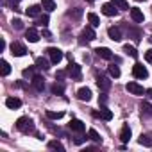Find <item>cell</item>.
Listing matches in <instances>:
<instances>
[{
	"label": "cell",
	"mask_w": 152,
	"mask_h": 152,
	"mask_svg": "<svg viewBox=\"0 0 152 152\" xmlns=\"http://www.w3.org/2000/svg\"><path fill=\"white\" fill-rule=\"evenodd\" d=\"M31 83H32V88L36 90V91H43L45 90V79L41 77V75H34V77L31 79Z\"/></svg>",
	"instance_id": "7"
},
{
	"label": "cell",
	"mask_w": 152,
	"mask_h": 152,
	"mask_svg": "<svg viewBox=\"0 0 152 152\" xmlns=\"http://www.w3.org/2000/svg\"><path fill=\"white\" fill-rule=\"evenodd\" d=\"M141 113L145 115V116H152V106L148 104V102H141Z\"/></svg>",
	"instance_id": "31"
},
{
	"label": "cell",
	"mask_w": 152,
	"mask_h": 152,
	"mask_svg": "<svg viewBox=\"0 0 152 152\" xmlns=\"http://www.w3.org/2000/svg\"><path fill=\"white\" fill-rule=\"evenodd\" d=\"M41 7H43V6H31V7L27 9V16L38 18V16H39V13H41Z\"/></svg>",
	"instance_id": "25"
},
{
	"label": "cell",
	"mask_w": 152,
	"mask_h": 152,
	"mask_svg": "<svg viewBox=\"0 0 152 152\" xmlns=\"http://www.w3.org/2000/svg\"><path fill=\"white\" fill-rule=\"evenodd\" d=\"M63 111H47V116L50 118V120H59V118H63Z\"/></svg>",
	"instance_id": "34"
},
{
	"label": "cell",
	"mask_w": 152,
	"mask_h": 152,
	"mask_svg": "<svg viewBox=\"0 0 152 152\" xmlns=\"http://www.w3.org/2000/svg\"><path fill=\"white\" fill-rule=\"evenodd\" d=\"M41 6H43V9H47L48 13L56 9V2H54V0H41Z\"/></svg>",
	"instance_id": "30"
},
{
	"label": "cell",
	"mask_w": 152,
	"mask_h": 152,
	"mask_svg": "<svg viewBox=\"0 0 152 152\" xmlns=\"http://www.w3.org/2000/svg\"><path fill=\"white\" fill-rule=\"evenodd\" d=\"M97 86H99L100 91H109V88H111V81H109V77H106V75H100V77L97 79Z\"/></svg>",
	"instance_id": "8"
},
{
	"label": "cell",
	"mask_w": 152,
	"mask_h": 152,
	"mask_svg": "<svg viewBox=\"0 0 152 152\" xmlns=\"http://www.w3.org/2000/svg\"><path fill=\"white\" fill-rule=\"evenodd\" d=\"M34 75H36V73H34V66H31V68H25V70H23V77H25V79H32Z\"/></svg>",
	"instance_id": "37"
},
{
	"label": "cell",
	"mask_w": 152,
	"mask_h": 152,
	"mask_svg": "<svg viewBox=\"0 0 152 152\" xmlns=\"http://www.w3.org/2000/svg\"><path fill=\"white\" fill-rule=\"evenodd\" d=\"M84 140H86V138H84V136H79V132H77V136L73 138V143H75V145H81Z\"/></svg>",
	"instance_id": "40"
},
{
	"label": "cell",
	"mask_w": 152,
	"mask_h": 152,
	"mask_svg": "<svg viewBox=\"0 0 152 152\" xmlns=\"http://www.w3.org/2000/svg\"><path fill=\"white\" fill-rule=\"evenodd\" d=\"M6 106H7L9 109H18V107L22 106V100L16 99V97H9V99H6Z\"/></svg>",
	"instance_id": "19"
},
{
	"label": "cell",
	"mask_w": 152,
	"mask_h": 152,
	"mask_svg": "<svg viewBox=\"0 0 152 152\" xmlns=\"http://www.w3.org/2000/svg\"><path fill=\"white\" fill-rule=\"evenodd\" d=\"M132 75L136 79H147L148 77V72H147V68L141 64V63H136L134 66H132Z\"/></svg>",
	"instance_id": "4"
},
{
	"label": "cell",
	"mask_w": 152,
	"mask_h": 152,
	"mask_svg": "<svg viewBox=\"0 0 152 152\" xmlns=\"http://www.w3.org/2000/svg\"><path fill=\"white\" fill-rule=\"evenodd\" d=\"M66 75H68V72H63V70H59V72L56 73V79H59V81H63V79L66 77Z\"/></svg>",
	"instance_id": "38"
},
{
	"label": "cell",
	"mask_w": 152,
	"mask_h": 152,
	"mask_svg": "<svg viewBox=\"0 0 152 152\" xmlns=\"http://www.w3.org/2000/svg\"><path fill=\"white\" fill-rule=\"evenodd\" d=\"M68 75L72 79H75V81H79L81 77H83V72H81V66L77 64V63H70V66H68Z\"/></svg>",
	"instance_id": "5"
},
{
	"label": "cell",
	"mask_w": 152,
	"mask_h": 152,
	"mask_svg": "<svg viewBox=\"0 0 152 152\" xmlns=\"http://www.w3.org/2000/svg\"><path fill=\"white\" fill-rule=\"evenodd\" d=\"M36 25H39V27H47V25H48V16H47V15L38 16V18H36Z\"/></svg>",
	"instance_id": "35"
},
{
	"label": "cell",
	"mask_w": 152,
	"mask_h": 152,
	"mask_svg": "<svg viewBox=\"0 0 152 152\" xmlns=\"http://www.w3.org/2000/svg\"><path fill=\"white\" fill-rule=\"evenodd\" d=\"M88 22H90L91 27H99V25H100V18H99L95 13H88Z\"/></svg>",
	"instance_id": "26"
},
{
	"label": "cell",
	"mask_w": 152,
	"mask_h": 152,
	"mask_svg": "<svg viewBox=\"0 0 152 152\" xmlns=\"http://www.w3.org/2000/svg\"><path fill=\"white\" fill-rule=\"evenodd\" d=\"M7 2H9V4H13V6H15V4H20V0H7Z\"/></svg>",
	"instance_id": "44"
},
{
	"label": "cell",
	"mask_w": 152,
	"mask_h": 152,
	"mask_svg": "<svg viewBox=\"0 0 152 152\" xmlns=\"http://www.w3.org/2000/svg\"><path fill=\"white\" fill-rule=\"evenodd\" d=\"M50 90H52L54 95H63V93H64V84H63V83H56Z\"/></svg>",
	"instance_id": "29"
},
{
	"label": "cell",
	"mask_w": 152,
	"mask_h": 152,
	"mask_svg": "<svg viewBox=\"0 0 152 152\" xmlns=\"http://www.w3.org/2000/svg\"><path fill=\"white\" fill-rule=\"evenodd\" d=\"M11 23H13V27H15V29H18V31H20V29L23 27V23H22V20H18V18H16V20H13Z\"/></svg>",
	"instance_id": "39"
},
{
	"label": "cell",
	"mask_w": 152,
	"mask_h": 152,
	"mask_svg": "<svg viewBox=\"0 0 152 152\" xmlns=\"http://www.w3.org/2000/svg\"><path fill=\"white\" fill-rule=\"evenodd\" d=\"M70 129H72L73 132L83 134V132H84V129H86V125H84V122H81V120H77V118H73V120L70 122Z\"/></svg>",
	"instance_id": "10"
},
{
	"label": "cell",
	"mask_w": 152,
	"mask_h": 152,
	"mask_svg": "<svg viewBox=\"0 0 152 152\" xmlns=\"http://www.w3.org/2000/svg\"><path fill=\"white\" fill-rule=\"evenodd\" d=\"M93 116H95V118H100V120H107V122H109V120L113 118V113H111L109 109L102 107L100 111H93Z\"/></svg>",
	"instance_id": "14"
},
{
	"label": "cell",
	"mask_w": 152,
	"mask_h": 152,
	"mask_svg": "<svg viewBox=\"0 0 152 152\" xmlns=\"http://www.w3.org/2000/svg\"><path fill=\"white\" fill-rule=\"evenodd\" d=\"M77 97H79V100H83V102H90V100H91V91H90V88H81V90L77 91Z\"/></svg>",
	"instance_id": "18"
},
{
	"label": "cell",
	"mask_w": 152,
	"mask_h": 152,
	"mask_svg": "<svg viewBox=\"0 0 152 152\" xmlns=\"http://www.w3.org/2000/svg\"><path fill=\"white\" fill-rule=\"evenodd\" d=\"M124 52H125V54H129V56H131V57H134V59L138 57L136 48H134V47H131V45H124Z\"/></svg>",
	"instance_id": "33"
},
{
	"label": "cell",
	"mask_w": 152,
	"mask_h": 152,
	"mask_svg": "<svg viewBox=\"0 0 152 152\" xmlns=\"http://www.w3.org/2000/svg\"><path fill=\"white\" fill-rule=\"evenodd\" d=\"M0 66H2V68H0V70H2V75H4V77H7V75L11 73V66H9V63H7L6 59H2V61H0Z\"/></svg>",
	"instance_id": "28"
},
{
	"label": "cell",
	"mask_w": 152,
	"mask_h": 152,
	"mask_svg": "<svg viewBox=\"0 0 152 152\" xmlns=\"http://www.w3.org/2000/svg\"><path fill=\"white\" fill-rule=\"evenodd\" d=\"M88 138H90L91 141H95V143H102V138H100V134H99L95 129H90V131H88Z\"/></svg>",
	"instance_id": "27"
},
{
	"label": "cell",
	"mask_w": 152,
	"mask_h": 152,
	"mask_svg": "<svg viewBox=\"0 0 152 152\" xmlns=\"http://www.w3.org/2000/svg\"><path fill=\"white\" fill-rule=\"evenodd\" d=\"M145 59H147L148 63H152V50H148V52L145 54Z\"/></svg>",
	"instance_id": "41"
},
{
	"label": "cell",
	"mask_w": 152,
	"mask_h": 152,
	"mask_svg": "<svg viewBox=\"0 0 152 152\" xmlns=\"http://www.w3.org/2000/svg\"><path fill=\"white\" fill-rule=\"evenodd\" d=\"M86 2H95V0H86Z\"/></svg>",
	"instance_id": "46"
},
{
	"label": "cell",
	"mask_w": 152,
	"mask_h": 152,
	"mask_svg": "<svg viewBox=\"0 0 152 152\" xmlns=\"http://www.w3.org/2000/svg\"><path fill=\"white\" fill-rule=\"evenodd\" d=\"M66 16L72 18V20H81V16H83V9H81V7H73V9H70V11L66 13Z\"/></svg>",
	"instance_id": "20"
},
{
	"label": "cell",
	"mask_w": 152,
	"mask_h": 152,
	"mask_svg": "<svg viewBox=\"0 0 152 152\" xmlns=\"http://www.w3.org/2000/svg\"><path fill=\"white\" fill-rule=\"evenodd\" d=\"M136 2H145V0H136Z\"/></svg>",
	"instance_id": "45"
},
{
	"label": "cell",
	"mask_w": 152,
	"mask_h": 152,
	"mask_svg": "<svg viewBox=\"0 0 152 152\" xmlns=\"http://www.w3.org/2000/svg\"><path fill=\"white\" fill-rule=\"evenodd\" d=\"M11 54L13 56H16V57H23L25 54H27V48H25V45L23 43H20V41H15V43H11Z\"/></svg>",
	"instance_id": "3"
},
{
	"label": "cell",
	"mask_w": 152,
	"mask_h": 152,
	"mask_svg": "<svg viewBox=\"0 0 152 152\" xmlns=\"http://www.w3.org/2000/svg\"><path fill=\"white\" fill-rule=\"evenodd\" d=\"M50 63H52V61H48V59H45V57H38V59H36V68H39V70H48V68H50Z\"/></svg>",
	"instance_id": "21"
},
{
	"label": "cell",
	"mask_w": 152,
	"mask_h": 152,
	"mask_svg": "<svg viewBox=\"0 0 152 152\" xmlns=\"http://www.w3.org/2000/svg\"><path fill=\"white\" fill-rule=\"evenodd\" d=\"M111 2H113L118 9H131V7H129V4L125 2V0H111Z\"/></svg>",
	"instance_id": "36"
},
{
	"label": "cell",
	"mask_w": 152,
	"mask_h": 152,
	"mask_svg": "<svg viewBox=\"0 0 152 152\" xmlns=\"http://www.w3.org/2000/svg\"><path fill=\"white\" fill-rule=\"evenodd\" d=\"M100 102H102V104H106V102H107V97H106V95H102V97H100Z\"/></svg>",
	"instance_id": "43"
},
{
	"label": "cell",
	"mask_w": 152,
	"mask_h": 152,
	"mask_svg": "<svg viewBox=\"0 0 152 152\" xmlns=\"http://www.w3.org/2000/svg\"><path fill=\"white\" fill-rule=\"evenodd\" d=\"M145 95H147V99H152V90H145Z\"/></svg>",
	"instance_id": "42"
},
{
	"label": "cell",
	"mask_w": 152,
	"mask_h": 152,
	"mask_svg": "<svg viewBox=\"0 0 152 152\" xmlns=\"http://www.w3.org/2000/svg\"><path fill=\"white\" fill-rule=\"evenodd\" d=\"M120 140H122L124 143H127V141L131 140V127H129V125H124V127H122V131H120Z\"/></svg>",
	"instance_id": "22"
},
{
	"label": "cell",
	"mask_w": 152,
	"mask_h": 152,
	"mask_svg": "<svg viewBox=\"0 0 152 152\" xmlns=\"http://www.w3.org/2000/svg\"><path fill=\"white\" fill-rule=\"evenodd\" d=\"M107 72H109V75H111L113 79H118V77H120V68H118L116 64H111V66L107 68Z\"/></svg>",
	"instance_id": "32"
},
{
	"label": "cell",
	"mask_w": 152,
	"mask_h": 152,
	"mask_svg": "<svg viewBox=\"0 0 152 152\" xmlns=\"http://www.w3.org/2000/svg\"><path fill=\"white\" fill-rule=\"evenodd\" d=\"M95 54H97L99 57H102V59H107V61L113 59V52H111L107 47H99V48H95Z\"/></svg>",
	"instance_id": "11"
},
{
	"label": "cell",
	"mask_w": 152,
	"mask_h": 152,
	"mask_svg": "<svg viewBox=\"0 0 152 152\" xmlns=\"http://www.w3.org/2000/svg\"><path fill=\"white\" fill-rule=\"evenodd\" d=\"M107 34H109V38H111L113 41H120V39H122V31H120V27H109V29H107Z\"/></svg>",
	"instance_id": "17"
},
{
	"label": "cell",
	"mask_w": 152,
	"mask_h": 152,
	"mask_svg": "<svg viewBox=\"0 0 152 152\" xmlns=\"http://www.w3.org/2000/svg\"><path fill=\"white\" fill-rule=\"evenodd\" d=\"M124 29L127 31V34H129V38H132V39H134L136 43H138V41L141 39V32H140V29H136V27H131V25H127V23L124 25Z\"/></svg>",
	"instance_id": "9"
},
{
	"label": "cell",
	"mask_w": 152,
	"mask_h": 152,
	"mask_svg": "<svg viewBox=\"0 0 152 152\" xmlns=\"http://www.w3.org/2000/svg\"><path fill=\"white\" fill-rule=\"evenodd\" d=\"M127 91L129 93H132V95H143L145 93V90H143V86H140L138 83H127Z\"/></svg>",
	"instance_id": "12"
},
{
	"label": "cell",
	"mask_w": 152,
	"mask_h": 152,
	"mask_svg": "<svg viewBox=\"0 0 152 152\" xmlns=\"http://www.w3.org/2000/svg\"><path fill=\"white\" fill-rule=\"evenodd\" d=\"M25 38H27L31 43H38V41H39V32H38L34 27H31V29L25 31Z\"/></svg>",
	"instance_id": "15"
},
{
	"label": "cell",
	"mask_w": 152,
	"mask_h": 152,
	"mask_svg": "<svg viewBox=\"0 0 152 152\" xmlns=\"http://www.w3.org/2000/svg\"><path fill=\"white\" fill-rule=\"evenodd\" d=\"M47 147H48L50 150H59V152H63V150H64L63 143H61V141H57V140H50V141L47 143Z\"/></svg>",
	"instance_id": "24"
},
{
	"label": "cell",
	"mask_w": 152,
	"mask_h": 152,
	"mask_svg": "<svg viewBox=\"0 0 152 152\" xmlns=\"http://www.w3.org/2000/svg\"><path fill=\"white\" fill-rule=\"evenodd\" d=\"M95 27H86L83 32H81V36H79V43L81 45H84V43H90V41H93L95 38H97V34H95V31H93Z\"/></svg>",
	"instance_id": "2"
},
{
	"label": "cell",
	"mask_w": 152,
	"mask_h": 152,
	"mask_svg": "<svg viewBox=\"0 0 152 152\" xmlns=\"http://www.w3.org/2000/svg\"><path fill=\"white\" fill-rule=\"evenodd\" d=\"M102 13L106 15V16H116L118 15V7L111 2V4H104L102 6Z\"/></svg>",
	"instance_id": "13"
},
{
	"label": "cell",
	"mask_w": 152,
	"mask_h": 152,
	"mask_svg": "<svg viewBox=\"0 0 152 152\" xmlns=\"http://www.w3.org/2000/svg\"><path fill=\"white\" fill-rule=\"evenodd\" d=\"M138 143L143 147H152V134H141L138 138Z\"/></svg>",
	"instance_id": "23"
},
{
	"label": "cell",
	"mask_w": 152,
	"mask_h": 152,
	"mask_svg": "<svg viewBox=\"0 0 152 152\" xmlns=\"http://www.w3.org/2000/svg\"><path fill=\"white\" fill-rule=\"evenodd\" d=\"M47 54H48V57H50L52 64H57V63L63 59V52H61L59 48H56V47H50V48H47Z\"/></svg>",
	"instance_id": "6"
},
{
	"label": "cell",
	"mask_w": 152,
	"mask_h": 152,
	"mask_svg": "<svg viewBox=\"0 0 152 152\" xmlns=\"http://www.w3.org/2000/svg\"><path fill=\"white\" fill-rule=\"evenodd\" d=\"M131 18H132V22H136V23H143V13L138 9V7H131Z\"/></svg>",
	"instance_id": "16"
},
{
	"label": "cell",
	"mask_w": 152,
	"mask_h": 152,
	"mask_svg": "<svg viewBox=\"0 0 152 152\" xmlns=\"http://www.w3.org/2000/svg\"><path fill=\"white\" fill-rule=\"evenodd\" d=\"M16 129L23 134H31V132H34V122L29 116H22L16 120Z\"/></svg>",
	"instance_id": "1"
}]
</instances>
